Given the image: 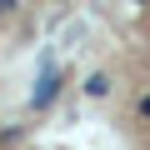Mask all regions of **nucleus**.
Listing matches in <instances>:
<instances>
[{"mask_svg":"<svg viewBox=\"0 0 150 150\" xmlns=\"http://www.w3.org/2000/svg\"><path fill=\"white\" fill-rule=\"evenodd\" d=\"M55 95H60V70H55V65H45V75H40V85L30 90V110H45V105H50Z\"/></svg>","mask_w":150,"mask_h":150,"instance_id":"obj_1","label":"nucleus"},{"mask_svg":"<svg viewBox=\"0 0 150 150\" xmlns=\"http://www.w3.org/2000/svg\"><path fill=\"white\" fill-rule=\"evenodd\" d=\"M5 10H15V0H0V15H5Z\"/></svg>","mask_w":150,"mask_h":150,"instance_id":"obj_4","label":"nucleus"},{"mask_svg":"<svg viewBox=\"0 0 150 150\" xmlns=\"http://www.w3.org/2000/svg\"><path fill=\"white\" fill-rule=\"evenodd\" d=\"M135 110H140V120H150V95H140V105H135Z\"/></svg>","mask_w":150,"mask_h":150,"instance_id":"obj_3","label":"nucleus"},{"mask_svg":"<svg viewBox=\"0 0 150 150\" xmlns=\"http://www.w3.org/2000/svg\"><path fill=\"white\" fill-rule=\"evenodd\" d=\"M85 95H90V100H105V95H110V75H105V70L85 75Z\"/></svg>","mask_w":150,"mask_h":150,"instance_id":"obj_2","label":"nucleus"}]
</instances>
